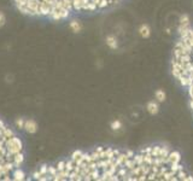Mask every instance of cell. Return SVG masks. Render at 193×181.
I'll return each instance as SVG.
<instances>
[{
  "label": "cell",
  "mask_w": 193,
  "mask_h": 181,
  "mask_svg": "<svg viewBox=\"0 0 193 181\" xmlns=\"http://www.w3.org/2000/svg\"><path fill=\"white\" fill-rule=\"evenodd\" d=\"M36 180H193L179 152L153 145L141 150L96 147L76 151L56 165H42Z\"/></svg>",
  "instance_id": "6da1fadb"
},
{
  "label": "cell",
  "mask_w": 193,
  "mask_h": 181,
  "mask_svg": "<svg viewBox=\"0 0 193 181\" xmlns=\"http://www.w3.org/2000/svg\"><path fill=\"white\" fill-rule=\"evenodd\" d=\"M177 32L179 38L174 45L170 68L176 82L187 94L193 114V27L188 15L180 17Z\"/></svg>",
  "instance_id": "7a4b0ae2"
},
{
  "label": "cell",
  "mask_w": 193,
  "mask_h": 181,
  "mask_svg": "<svg viewBox=\"0 0 193 181\" xmlns=\"http://www.w3.org/2000/svg\"><path fill=\"white\" fill-rule=\"evenodd\" d=\"M24 161V146L17 134L0 120V180H13Z\"/></svg>",
  "instance_id": "3957f363"
},
{
  "label": "cell",
  "mask_w": 193,
  "mask_h": 181,
  "mask_svg": "<svg viewBox=\"0 0 193 181\" xmlns=\"http://www.w3.org/2000/svg\"><path fill=\"white\" fill-rule=\"evenodd\" d=\"M23 129H24L27 133H29V134L36 133V132H38V123H36V121L32 120V119L25 120L24 121V127H23Z\"/></svg>",
  "instance_id": "277c9868"
},
{
  "label": "cell",
  "mask_w": 193,
  "mask_h": 181,
  "mask_svg": "<svg viewBox=\"0 0 193 181\" xmlns=\"http://www.w3.org/2000/svg\"><path fill=\"white\" fill-rule=\"evenodd\" d=\"M146 110H147V112L150 114V115H157L158 112H159V103L156 100H150L147 101V104H146Z\"/></svg>",
  "instance_id": "5b68a950"
},
{
  "label": "cell",
  "mask_w": 193,
  "mask_h": 181,
  "mask_svg": "<svg viewBox=\"0 0 193 181\" xmlns=\"http://www.w3.org/2000/svg\"><path fill=\"white\" fill-rule=\"evenodd\" d=\"M139 34L144 39H149L151 36V28L149 24H141L139 27Z\"/></svg>",
  "instance_id": "8992f818"
},
{
  "label": "cell",
  "mask_w": 193,
  "mask_h": 181,
  "mask_svg": "<svg viewBox=\"0 0 193 181\" xmlns=\"http://www.w3.org/2000/svg\"><path fill=\"white\" fill-rule=\"evenodd\" d=\"M106 45H108L111 50H115V48H117V46H118L117 39H116L114 35H109V36L106 38Z\"/></svg>",
  "instance_id": "52a82bcc"
},
{
  "label": "cell",
  "mask_w": 193,
  "mask_h": 181,
  "mask_svg": "<svg viewBox=\"0 0 193 181\" xmlns=\"http://www.w3.org/2000/svg\"><path fill=\"white\" fill-rule=\"evenodd\" d=\"M154 98H156V100L158 103H163L165 100V98H167V94H165V92L163 89H157L154 92Z\"/></svg>",
  "instance_id": "ba28073f"
},
{
  "label": "cell",
  "mask_w": 193,
  "mask_h": 181,
  "mask_svg": "<svg viewBox=\"0 0 193 181\" xmlns=\"http://www.w3.org/2000/svg\"><path fill=\"white\" fill-rule=\"evenodd\" d=\"M69 27H70V29L74 32V33H78L81 29H82V25L80 24V22H77V21H71L70 23H69Z\"/></svg>",
  "instance_id": "9c48e42d"
},
{
  "label": "cell",
  "mask_w": 193,
  "mask_h": 181,
  "mask_svg": "<svg viewBox=\"0 0 193 181\" xmlns=\"http://www.w3.org/2000/svg\"><path fill=\"white\" fill-rule=\"evenodd\" d=\"M5 24H6V15L2 11H0V28H2Z\"/></svg>",
  "instance_id": "30bf717a"
},
{
  "label": "cell",
  "mask_w": 193,
  "mask_h": 181,
  "mask_svg": "<svg viewBox=\"0 0 193 181\" xmlns=\"http://www.w3.org/2000/svg\"><path fill=\"white\" fill-rule=\"evenodd\" d=\"M24 119H17V120H16V122H15V123H16V127H17V128H18V129H23V127H24Z\"/></svg>",
  "instance_id": "8fae6325"
},
{
  "label": "cell",
  "mask_w": 193,
  "mask_h": 181,
  "mask_svg": "<svg viewBox=\"0 0 193 181\" xmlns=\"http://www.w3.org/2000/svg\"><path fill=\"white\" fill-rule=\"evenodd\" d=\"M122 124H121V122L119 121H115V122H112V124H111V128L116 130V129H119V127H121Z\"/></svg>",
  "instance_id": "7c38bea8"
}]
</instances>
